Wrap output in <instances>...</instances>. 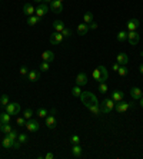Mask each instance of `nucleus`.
Returning <instances> with one entry per match:
<instances>
[{
  "instance_id": "37998d69",
  "label": "nucleus",
  "mask_w": 143,
  "mask_h": 159,
  "mask_svg": "<svg viewBox=\"0 0 143 159\" xmlns=\"http://www.w3.org/2000/svg\"><path fill=\"white\" fill-rule=\"evenodd\" d=\"M97 27H99V24L96 23L95 20H93L92 23H89V30H90V29H92V30H96V29H97Z\"/></svg>"
},
{
  "instance_id": "20e7f679",
  "label": "nucleus",
  "mask_w": 143,
  "mask_h": 159,
  "mask_svg": "<svg viewBox=\"0 0 143 159\" xmlns=\"http://www.w3.org/2000/svg\"><path fill=\"white\" fill-rule=\"evenodd\" d=\"M54 113H56V109H52V115H47V116L44 117V119H46V126H47L49 129H54V128L57 126V121H56Z\"/></svg>"
},
{
  "instance_id": "72a5a7b5",
  "label": "nucleus",
  "mask_w": 143,
  "mask_h": 159,
  "mask_svg": "<svg viewBox=\"0 0 143 159\" xmlns=\"http://www.w3.org/2000/svg\"><path fill=\"white\" fill-rule=\"evenodd\" d=\"M49 115V112H47V109H44V108H40L37 110V116L39 117H46Z\"/></svg>"
},
{
  "instance_id": "8fccbe9b",
  "label": "nucleus",
  "mask_w": 143,
  "mask_h": 159,
  "mask_svg": "<svg viewBox=\"0 0 143 159\" xmlns=\"http://www.w3.org/2000/svg\"><path fill=\"white\" fill-rule=\"evenodd\" d=\"M139 70H140V73L143 75V65H140V67H139Z\"/></svg>"
},
{
  "instance_id": "6e6552de",
  "label": "nucleus",
  "mask_w": 143,
  "mask_h": 159,
  "mask_svg": "<svg viewBox=\"0 0 143 159\" xmlns=\"http://www.w3.org/2000/svg\"><path fill=\"white\" fill-rule=\"evenodd\" d=\"M6 112L9 113V115H17L20 112V105L16 102H13V103L9 102V105L6 106Z\"/></svg>"
},
{
  "instance_id": "c756f323",
  "label": "nucleus",
  "mask_w": 143,
  "mask_h": 159,
  "mask_svg": "<svg viewBox=\"0 0 143 159\" xmlns=\"http://www.w3.org/2000/svg\"><path fill=\"white\" fill-rule=\"evenodd\" d=\"M0 131L3 132L5 135H7V133H9V132H12L13 129H12V126H10V123H3V125H2V128H0Z\"/></svg>"
},
{
  "instance_id": "09e8293b",
  "label": "nucleus",
  "mask_w": 143,
  "mask_h": 159,
  "mask_svg": "<svg viewBox=\"0 0 143 159\" xmlns=\"http://www.w3.org/2000/svg\"><path fill=\"white\" fill-rule=\"evenodd\" d=\"M139 100H140V106H142V108H143V96H142V98H140V99H139Z\"/></svg>"
},
{
  "instance_id": "b1692460",
  "label": "nucleus",
  "mask_w": 143,
  "mask_h": 159,
  "mask_svg": "<svg viewBox=\"0 0 143 159\" xmlns=\"http://www.w3.org/2000/svg\"><path fill=\"white\" fill-rule=\"evenodd\" d=\"M39 22H40V17L36 16V14H33V16H29V17H27V24H29V26H34V24H37Z\"/></svg>"
},
{
  "instance_id": "f03ea898",
  "label": "nucleus",
  "mask_w": 143,
  "mask_h": 159,
  "mask_svg": "<svg viewBox=\"0 0 143 159\" xmlns=\"http://www.w3.org/2000/svg\"><path fill=\"white\" fill-rule=\"evenodd\" d=\"M114 100L112 98H106L102 100V103H99V106H100V112L102 113H105V115H107V113H110L112 110L114 109Z\"/></svg>"
},
{
  "instance_id": "a211bd4d",
  "label": "nucleus",
  "mask_w": 143,
  "mask_h": 159,
  "mask_svg": "<svg viewBox=\"0 0 143 159\" xmlns=\"http://www.w3.org/2000/svg\"><path fill=\"white\" fill-rule=\"evenodd\" d=\"M87 32H89V24L87 23H80L77 26V34L79 36H85V34H87Z\"/></svg>"
},
{
  "instance_id": "c9c22d12",
  "label": "nucleus",
  "mask_w": 143,
  "mask_h": 159,
  "mask_svg": "<svg viewBox=\"0 0 143 159\" xmlns=\"http://www.w3.org/2000/svg\"><path fill=\"white\" fill-rule=\"evenodd\" d=\"M27 135H26V133H20L19 136H17V140H19L20 143H26V142H27Z\"/></svg>"
},
{
  "instance_id": "de8ad7c7",
  "label": "nucleus",
  "mask_w": 143,
  "mask_h": 159,
  "mask_svg": "<svg viewBox=\"0 0 143 159\" xmlns=\"http://www.w3.org/2000/svg\"><path fill=\"white\" fill-rule=\"evenodd\" d=\"M52 2H53V0H43V3H44V5H47V3H49V5H50Z\"/></svg>"
},
{
  "instance_id": "4468645a",
  "label": "nucleus",
  "mask_w": 143,
  "mask_h": 159,
  "mask_svg": "<svg viewBox=\"0 0 143 159\" xmlns=\"http://www.w3.org/2000/svg\"><path fill=\"white\" fill-rule=\"evenodd\" d=\"M34 12H36V7H34L32 3H26V5L23 6V13L26 14V16H33Z\"/></svg>"
},
{
  "instance_id": "6ab92c4d",
  "label": "nucleus",
  "mask_w": 143,
  "mask_h": 159,
  "mask_svg": "<svg viewBox=\"0 0 143 159\" xmlns=\"http://www.w3.org/2000/svg\"><path fill=\"white\" fill-rule=\"evenodd\" d=\"M110 98L113 99L114 102H120V100H123L124 93L122 92V90H113V92H112V96H110Z\"/></svg>"
},
{
  "instance_id": "49530a36",
  "label": "nucleus",
  "mask_w": 143,
  "mask_h": 159,
  "mask_svg": "<svg viewBox=\"0 0 143 159\" xmlns=\"http://www.w3.org/2000/svg\"><path fill=\"white\" fill-rule=\"evenodd\" d=\"M44 158H46V159H53V158H54V155L49 152V154H46V155H44Z\"/></svg>"
},
{
  "instance_id": "603ef678",
  "label": "nucleus",
  "mask_w": 143,
  "mask_h": 159,
  "mask_svg": "<svg viewBox=\"0 0 143 159\" xmlns=\"http://www.w3.org/2000/svg\"><path fill=\"white\" fill-rule=\"evenodd\" d=\"M140 56H142V57H143V52H140Z\"/></svg>"
},
{
  "instance_id": "7c9ffc66",
  "label": "nucleus",
  "mask_w": 143,
  "mask_h": 159,
  "mask_svg": "<svg viewBox=\"0 0 143 159\" xmlns=\"http://www.w3.org/2000/svg\"><path fill=\"white\" fill-rule=\"evenodd\" d=\"M39 69H40V72H47L49 69H50V63L49 62H43L40 63V66H39Z\"/></svg>"
},
{
  "instance_id": "aec40b11",
  "label": "nucleus",
  "mask_w": 143,
  "mask_h": 159,
  "mask_svg": "<svg viewBox=\"0 0 143 159\" xmlns=\"http://www.w3.org/2000/svg\"><path fill=\"white\" fill-rule=\"evenodd\" d=\"M82 154H83V149H82L80 143H79V145H73V146H72V155H73L75 158H80Z\"/></svg>"
},
{
  "instance_id": "2f4dec72",
  "label": "nucleus",
  "mask_w": 143,
  "mask_h": 159,
  "mask_svg": "<svg viewBox=\"0 0 143 159\" xmlns=\"http://www.w3.org/2000/svg\"><path fill=\"white\" fill-rule=\"evenodd\" d=\"M127 40V32H119L117 33V42H124Z\"/></svg>"
},
{
  "instance_id": "a18cd8bd",
  "label": "nucleus",
  "mask_w": 143,
  "mask_h": 159,
  "mask_svg": "<svg viewBox=\"0 0 143 159\" xmlns=\"http://www.w3.org/2000/svg\"><path fill=\"white\" fill-rule=\"evenodd\" d=\"M119 63H117V62H116V63H113V66H112V69L114 70V72H117V69H119Z\"/></svg>"
},
{
  "instance_id": "c85d7f7f",
  "label": "nucleus",
  "mask_w": 143,
  "mask_h": 159,
  "mask_svg": "<svg viewBox=\"0 0 143 159\" xmlns=\"http://www.w3.org/2000/svg\"><path fill=\"white\" fill-rule=\"evenodd\" d=\"M72 95L75 96V98H80V95H82V88L80 86H75L73 89H72Z\"/></svg>"
},
{
  "instance_id": "79ce46f5",
  "label": "nucleus",
  "mask_w": 143,
  "mask_h": 159,
  "mask_svg": "<svg viewBox=\"0 0 143 159\" xmlns=\"http://www.w3.org/2000/svg\"><path fill=\"white\" fill-rule=\"evenodd\" d=\"M93 78H95L96 82H99V83H100V72H99V69L93 70Z\"/></svg>"
},
{
  "instance_id": "2eb2a0df",
  "label": "nucleus",
  "mask_w": 143,
  "mask_h": 159,
  "mask_svg": "<svg viewBox=\"0 0 143 159\" xmlns=\"http://www.w3.org/2000/svg\"><path fill=\"white\" fill-rule=\"evenodd\" d=\"M76 85L77 86H85V85H87V76H86V73H79V75L76 76Z\"/></svg>"
},
{
  "instance_id": "58836bf2",
  "label": "nucleus",
  "mask_w": 143,
  "mask_h": 159,
  "mask_svg": "<svg viewBox=\"0 0 143 159\" xmlns=\"http://www.w3.org/2000/svg\"><path fill=\"white\" fill-rule=\"evenodd\" d=\"M19 72H20V76H27V73H29V67H27V66H22Z\"/></svg>"
},
{
  "instance_id": "473e14b6",
  "label": "nucleus",
  "mask_w": 143,
  "mask_h": 159,
  "mask_svg": "<svg viewBox=\"0 0 143 159\" xmlns=\"http://www.w3.org/2000/svg\"><path fill=\"white\" fill-rule=\"evenodd\" d=\"M23 116H24V119H26V121L32 119V116H33V110H32V109H26V110L23 112Z\"/></svg>"
},
{
  "instance_id": "5fc2aeb1",
  "label": "nucleus",
  "mask_w": 143,
  "mask_h": 159,
  "mask_svg": "<svg viewBox=\"0 0 143 159\" xmlns=\"http://www.w3.org/2000/svg\"><path fill=\"white\" fill-rule=\"evenodd\" d=\"M59 2H63V0H59Z\"/></svg>"
},
{
  "instance_id": "412c9836",
  "label": "nucleus",
  "mask_w": 143,
  "mask_h": 159,
  "mask_svg": "<svg viewBox=\"0 0 143 159\" xmlns=\"http://www.w3.org/2000/svg\"><path fill=\"white\" fill-rule=\"evenodd\" d=\"M116 60H117V63H119V65H127V63H129V56L126 55V53H123V52H122V53H119V55H117Z\"/></svg>"
},
{
  "instance_id": "393cba45",
  "label": "nucleus",
  "mask_w": 143,
  "mask_h": 159,
  "mask_svg": "<svg viewBox=\"0 0 143 159\" xmlns=\"http://www.w3.org/2000/svg\"><path fill=\"white\" fill-rule=\"evenodd\" d=\"M127 73H129V69L126 67V65H120L119 69H117V75L124 78V76H127Z\"/></svg>"
},
{
  "instance_id": "ea45409f",
  "label": "nucleus",
  "mask_w": 143,
  "mask_h": 159,
  "mask_svg": "<svg viewBox=\"0 0 143 159\" xmlns=\"http://www.w3.org/2000/svg\"><path fill=\"white\" fill-rule=\"evenodd\" d=\"M62 34H63V38H65V39L70 38V36H72V32H70V29L65 27V29H63V32H62Z\"/></svg>"
},
{
  "instance_id": "dca6fc26",
  "label": "nucleus",
  "mask_w": 143,
  "mask_h": 159,
  "mask_svg": "<svg viewBox=\"0 0 143 159\" xmlns=\"http://www.w3.org/2000/svg\"><path fill=\"white\" fill-rule=\"evenodd\" d=\"M130 96L134 100H139L143 96V90H140V88H132L130 89Z\"/></svg>"
},
{
  "instance_id": "423d86ee",
  "label": "nucleus",
  "mask_w": 143,
  "mask_h": 159,
  "mask_svg": "<svg viewBox=\"0 0 143 159\" xmlns=\"http://www.w3.org/2000/svg\"><path fill=\"white\" fill-rule=\"evenodd\" d=\"M39 128H40V125H39L37 121H34V119H29V121H26V129H27L29 132L34 133V132L39 131Z\"/></svg>"
},
{
  "instance_id": "39448f33",
  "label": "nucleus",
  "mask_w": 143,
  "mask_h": 159,
  "mask_svg": "<svg viewBox=\"0 0 143 159\" xmlns=\"http://www.w3.org/2000/svg\"><path fill=\"white\" fill-rule=\"evenodd\" d=\"M49 40H50L52 45H60V43L65 40V38H63V34L60 32H53L52 34H50Z\"/></svg>"
},
{
  "instance_id": "4be33fe9",
  "label": "nucleus",
  "mask_w": 143,
  "mask_h": 159,
  "mask_svg": "<svg viewBox=\"0 0 143 159\" xmlns=\"http://www.w3.org/2000/svg\"><path fill=\"white\" fill-rule=\"evenodd\" d=\"M66 27L65 26V22H62V20H54L53 22V29H54V32H63V29Z\"/></svg>"
},
{
  "instance_id": "f704fd0d",
  "label": "nucleus",
  "mask_w": 143,
  "mask_h": 159,
  "mask_svg": "<svg viewBox=\"0 0 143 159\" xmlns=\"http://www.w3.org/2000/svg\"><path fill=\"white\" fill-rule=\"evenodd\" d=\"M99 92L100 93H106V92H107V85H106V82L99 83Z\"/></svg>"
},
{
  "instance_id": "e433bc0d",
  "label": "nucleus",
  "mask_w": 143,
  "mask_h": 159,
  "mask_svg": "<svg viewBox=\"0 0 143 159\" xmlns=\"http://www.w3.org/2000/svg\"><path fill=\"white\" fill-rule=\"evenodd\" d=\"M70 142H72V145H79V143H80V138L77 135H73L70 138Z\"/></svg>"
},
{
  "instance_id": "a19ab883",
  "label": "nucleus",
  "mask_w": 143,
  "mask_h": 159,
  "mask_svg": "<svg viewBox=\"0 0 143 159\" xmlns=\"http://www.w3.org/2000/svg\"><path fill=\"white\" fill-rule=\"evenodd\" d=\"M16 123H17L19 126H26V119H24V116L17 117V121H16Z\"/></svg>"
},
{
  "instance_id": "f8f14e48",
  "label": "nucleus",
  "mask_w": 143,
  "mask_h": 159,
  "mask_svg": "<svg viewBox=\"0 0 143 159\" xmlns=\"http://www.w3.org/2000/svg\"><path fill=\"white\" fill-rule=\"evenodd\" d=\"M40 79V70H29L27 73V80L29 82H37Z\"/></svg>"
},
{
  "instance_id": "f257e3e1",
  "label": "nucleus",
  "mask_w": 143,
  "mask_h": 159,
  "mask_svg": "<svg viewBox=\"0 0 143 159\" xmlns=\"http://www.w3.org/2000/svg\"><path fill=\"white\" fill-rule=\"evenodd\" d=\"M80 100H82V103L85 105L86 108L95 115V116H99L100 113H102L100 112L99 100H97V98L95 96V93H92V92H82Z\"/></svg>"
},
{
  "instance_id": "4c0bfd02",
  "label": "nucleus",
  "mask_w": 143,
  "mask_h": 159,
  "mask_svg": "<svg viewBox=\"0 0 143 159\" xmlns=\"http://www.w3.org/2000/svg\"><path fill=\"white\" fill-rule=\"evenodd\" d=\"M7 136H9L10 139L14 142V140H17V136H19V133H17L16 131H12V132H9V133H7Z\"/></svg>"
},
{
  "instance_id": "3c124183",
  "label": "nucleus",
  "mask_w": 143,
  "mask_h": 159,
  "mask_svg": "<svg viewBox=\"0 0 143 159\" xmlns=\"http://www.w3.org/2000/svg\"><path fill=\"white\" fill-rule=\"evenodd\" d=\"M34 2H37V3H42L43 0H34Z\"/></svg>"
},
{
  "instance_id": "9b49d317",
  "label": "nucleus",
  "mask_w": 143,
  "mask_h": 159,
  "mask_svg": "<svg viewBox=\"0 0 143 159\" xmlns=\"http://www.w3.org/2000/svg\"><path fill=\"white\" fill-rule=\"evenodd\" d=\"M139 26H140V23H139L138 19H130L126 23V27H127V32H134V30H138Z\"/></svg>"
},
{
  "instance_id": "f3484780",
  "label": "nucleus",
  "mask_w": 143,
  "mask_h": 159,
  "mask_svg": "<svg viewBox=\"0 0 143 159\" xmlns=\"http://www.w3.org/2000/svg\"><path fill=\"white\" fill-rule=\"evenodd\" d=\"M97 69H99V72H100V83H102V82H106L107 78H109V72H107V69H106L103 65H100Z\"/></svg>"
},
{
  "instance_id": "c03bdc74",
  "label": "nucleus",
  "mask_w": 143,
  "mask_h": 159,
  "mask_svg": "<svg viewBox=\"0 0 143 159\" xmlns=\"http://www.w3.org/2000/svg\"><path fill=\"white\" fill-rule=\"evenodd\" d=\"M20 146H22V143H20L19 140H14V142H13V148H16V149H19Z\"/></svg>"
},
{
  "instance_id": "0eeeda50",
  "label": "nucleus",
  "mask_w": 143,
  "mask_h": 159,
  "mask_svg": "<svg viewBox=\"0 0 143 159\" xmlns=\"http://www.w3.org/2000/svg\"><path fill=\"white\" fill-rule=\"evenodd\" d=\"M127 40L130 45H138L140 42V34L138 33V30H134V32H127Z\"/></svg>"
},
{
  "instance_id": "a878e982",
  "label": "nucleus",
  "mask_w": 143,
  "mask_h": 159,
  "mask_svg": "<svg viewBox=\"0 0 143 159\" xmlns=\"http://www.w3.org/2000/svg\"><path fill=\"white\" fill-rule=\"evenodd\" d=\"M10 117H12V115H9L6 110L3 113H0V121H2V123H10Z\"/></svg>"
},
{
  "instance_id": "864d4df0",
  "label": "nucleus",
  "mask_w": 143,
  "mask_h": 159,
  "mask_svg": "<svg viewBox=\"0 0 143 159\" xmlns=\"http://www.w3.org/2000/svg\"><path fill=\"white\" fill-rule=\"evenodd\" d=\"M2 125H3V123H2V121H0V128H2Z\"/></svg>"
},
{
  "instance_id": "9d476101",
  "label": "nucleus",
  "mask_w": 143,
  "mask_h": 159,
  "mask_svg": "<svg viewBox=\"0 0 143 159\" xmlns=\"http://www.w3.org/2000/svg\"><path fill=\"white\" fill-rule=\"evenodd\" d=\"M50 10H52L53 13H62L63 12V5H62V2H59V0H53L52 3H50Z\"/></svg>"
},
{
  "instance_id": "cd10ccee",
  "label": "nucleus",
  "mask_w": 143,
  "mask_h": 159,
  "mask_svg": "<svg viewBox=\"0 0 143 159\" xmlns=\"http://www.w3.org/2000/svg\"><path fill=\"white\" fill-rule=\"evenodd\" d=\"M7 105H9V96L7 95H2L0 96V106L2 108H6Z\"/></svg>"
},
{
  "instance_id": "ddd939ff",
  "label": "nucleus",
  "mask_w": 143,
  "mask_h": 159,
  "mask_svg": "<svg viewBox=\"0 0 143 159\" xmlns=\"http://www.w3.org/2000/svg\"><path fill=\"white\" fill-rule=\"evenodd\" d=\"M40 57H42L43 62H49V63H50V62L54 60V53H53L52 50H44Z\"/></svg>"
},
{
  "instance_id": "5701e85b",
  "label": "nucleus",
  "mask_w": 143,
  "mask_h": 159,
  "mask_svg": "<svg viewBox=\"0 0 143 159\" xmlns=\"http://www.w3.org/2000/svg\"><path fill=\"white\" fill-rule=\"evenodd\" d=\"M2 145H3V148H6V149H12V148H13V140L6 135V138H3V140H2Z\"/></svg>"
},
{
  "instance_id": "1a4fd4ad",
  "label": "nucleus",
  "mask_w": 143,
  "mask_h": 159,
  "mask_svg": "<svg viewBox=\"0 0 143 159\" xmlns=\"http://www.w3.org/2000/svg\"><path fill=\"white\" fill-rule=\"evenodd\" d=\"M47 12H49V6L43 3V5H37L34 14H36V16H39V17L42 19L43 16H46V14H47Z\"/></svg>"
},
{
  "instance_id": "7ed1b4c3",
  "label": "nucleus",
  "mask_w": 143,
  "mask_h": 159,
  "mask_svg": "<svg viewBox=\"0 0 143 159\" xmlns=\"http://www.w3.org/2000/svg\"><path fill=\"white\" fill-rule=\"evenodd\" d=\"M130 108H133V103L124 102V100H120V102L114 103V109H116V112H117V113H124L126 110H129Z\"/></svg>"
},
{
  "instance_id": "bb28decb",
  "label": "nucleus",
  "mask_w": 143,
  "mask_h": 159,
  "mask_svg": "<svg viewBox=\"0 0 143 159\" xmlns=\"http://www.w3.org/2000/svg\"><path fill=\"white\" fill-rule=\"evenodd\" d=\"M93 20H95V19H93V14H92L90 12H86L85 16H83V23H87V24H89V23H92Z\"/></svg>"
}]
</instances>
